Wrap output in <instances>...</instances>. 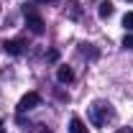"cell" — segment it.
I'll list each match as a JSON object with an SVG mask.
<instances>
[{"mask_svg": "<svg viewBox=\"0 0 133 133\" xmlns=\"http://www.w3.org/2000/svg\"><path fill=\"white\" fill-rule=\"evenodd\" d=\"M69 133H87V125H84L79 118H72V123H69Z\"/></svg>", "mask_w": 133, "mask_h": 133, "instance_id": "cell-7", "label": "cell"}, {"mask_svg": "<svg viewBox=\"0 0 133 133\" xmlns=\"http://www.w3.org/2000/svg\"><path fill=\"white\" fill-rule=\"evenodd\" d=\"M123 26H125L128 31H133V13H125V16H123Z\"/></svg>", "mask_w": 133, "mask_h": 133, "instance_id": "cell-8", "label": "cell"}, {"mask_svg": "<svg viewBox=\"0 0 133 133\" xmlns=\"http://www.w3.org/2000/svg\"><path fill=\"white\" fill-rule=\"evenodd\" d=\"M41 105V95L38 92H28V95H23L21 102H18V113H28L33 108H38Z\"/></svg>", "mask_w": 133, "mask_h": 133, "instance_id": "cell-3", "label": "cell"}, {"mask_svg": "<svg viewBox=\"0 0 133 133\" xmlns=\"http://www.w3.org/2000/svg\"><path fill=\"white\" fill-rule=\"evenodd\" d=\"M113 13H115L113 3H110V0H102V3H100V8H97V16H100V18H110Z\"/></svg>", "mask_w": 133, "mask_h": 133, "instance_id": "cell-6", "label": "cell"}, {"mask_svg": "<svg viewBox=\"0 0 133 133\" xmlns=\"http://www.w3.org/2000/svg\"><path fill=\"white\" fill-rule=\"evenodd\" d=\"M131 3H133V0H131Z\"/></svg>", "mask_w": 133, "mask_h": 133, "instance_id": "cell-15", "label": "cell"}, {"mask_svg": "<svg viewBox=\"0 0 133 133\" xmlns=\"http://www.w3.org/2000/svg\"><path fill=\"white\" fill-rule=\"evenodd\" d=\"M36 3H59V0H36Z\"/></svg>", "mask_w": 133, "mask_h": 133, "instance_id": "cell-13", "label": "cell"}, {"mask_svg": "<svg viewBox=\"0 0 133 133\" xmlns=\"http://www.w3.org/2000/svg\"><path fill=\"white\" fill-rule=\"evenodd\" d=\"M118 133H133V128H123V131H118Z\"/></svg>", "mask_w": 133, "mask_h": 133, "instance_id": "cell-12", "label": "cell"}, {"mask_svg": "<svg viewBox=\"0 0 133 133\" xmlns=\"http://www.w3.org/2000/svg\"><path fill=\"white\" fill-rule=\"evenodd\" d=\"M23 16H26V26H28L36 36H38V33H44V18L36 13V8H33V5H23Z\"/></svg>", "mask_w": 133, "mask_h": 133, "instance_id": "cell-2", "label": "cell"}, {"mask_svg": "<svg viewBox=\"0 0 133 133\" xmlns=\"http://www.w3.org/2000/svg\"><path fill=\"white\" fill-rule=\"evenodd\" d=\"M113 108H110V102H95L92 108H90V120L97 125V128H102V125H108L110 120H113Z\"/></svg>", "mask_w": 133, "mask_h": 133, "instance_id": "cell-1", "label": "cell"}, {"mask_svg": "<svg viewBox=\"0 0 133 133\" xmlns=\"http://www.w3.org/2000/svg\"><path fill=\"white\" fill-rule=\"evenodd\" d=\"M0 133H5V123H0Z\"/></svg>", "mask_w": 133, "mask_h": 133, "instance_id": "cell-14", "label": "cell"}, {"mask_svg": "<svg viewBox=\"0 0 133 133\" xmlns=\"http://www.w3.org/2000/svg\"><path fill=\"white\" fill-rule=\"evenodd\" d=\"M3 51L10 54V56H18V54H23V41H5L3 44Z\"/></svg>", "mask_w": 133, "mask_h": 133, "instance_id": "cell-4", "label": "cell"}, {"mask_svg": "<svg viewBox=\"0 0 133 133\" xmlns=\"http://www.w3.org/2000/svg\"><path fill=\"white\" fill-rule=\"evenodd\" d=\"M36 133H51L49 128H36Z\"/></svg>", "mask_w": 133, "mask_h": 133, "instance_id": "cell-11", "label": "cell"}, {"mask_svg": "<svg viewBox=\"0 0 133 133\" xmlns=\"http://www.w3.org/2000/svg\"><path fill=\"white\" fill-rule=\"evenodd\" d=\"M56 79H59L62 84H69L72 79H74V72H72L69 66H59V69H56Z\"/></svg>", "mask_w": 133, "mask_h": 133, "instance_id": "cell-5", "label": "cell"}, {"mask_svg": "<svg viewBox=\"0 0 133 133\" xmlns=\"http://www.w3.org/2000/svg\"><path fill=\"white\" fill-rule=\"evenodd\" d=\"M59 59V51H49V62H56Z\"/></svg>", "mask_w": 133, "mask_h": 133, "instance_id": "cell-10", "label": "cell"}, {"mask_svg": "<svg viewBox=\"0 0 133 133\" xmlns=\"http://www.w3.org/2000/svg\"><path fill=\"white\" fill-rule=\"evenodd\" d=\"M123 46H125V49H133V33H128V36L123 38Z\"/></svg>", "mask_w": 133, "mask_h": 133, "instance_id": "cell-9", "label": "cell"}]
</instances>
